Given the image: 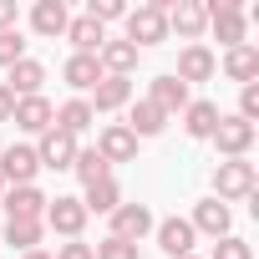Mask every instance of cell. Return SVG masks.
Here are the masks:
<instances>
[{"mask_svg": "<svg viewBox=\"0 0 259 259\" xmlns=\"http://www.w3.org/2000/svg\"><path fill=\"white\" fill-rule=\"evenodd\" d=\"M168 6H173V0H148V6L127 11V16H122V26H127V36H122V41H133L138 51L163 46V41H168Z\"/></svg>", "mask_w": 259, "mask_h": 259, "instance_id": "cell-1", "label": "cell"}, {"mask_svg": "<svg viewBox=\"0 0 259 259\" xmlns=\"http://www.w3.org/2000/svg\"><path fill=\"white\" fill-rule=\"evenodd\" d=\"M259 188V168L249 158H224L213 168V198L219 203H239V198H254Z\"/></svg>", "mask_w": 259, "mask_h": 259, "instance_id": "cell-2", "label": "cell"}, {"mask_svg": "<svg viewBox=\"0 0 259 259\" xmlns=\"http://www.w3.org/2000/svg\"><path fill=\"white\" fill-rule=\"evenodd\" d=\"M87 208H81V198H71V193H56L51 203H46V213H41V224L51 229V234H61V239H81V229H87Z\"/></svg>", "mask_w": 259, "mask_h": 259, "instance_id": "cell-3", "label": "cell"}, {"mask_svg": "<svg viewBox=\"0 0 259 259\" xmlns=\"http://www.w3.org/2000/svg\"><path fill=\"white\" fill-rule=\"evenodd\" d=\"M203 16H208L213 36L224 41V51L249 41V26H244V6H239V0H213V6H203Z\"/></svg>", "mask_w": 259, "mask_h": 259, "instance_id": "cell-4", "label": "cell"}, {"mask_svg": "<svg viewBox=\"0 0 259 259\" xmlns=\"http://www.w3.org/2000/svg\"><path fill=\"white\" fill-rule=\"evenodd\" d=\"M107 219H112V239H127V244H143L153 234V224H158L148 203H117Z\"/></svg>", "mask_w": 259, "mask_h": 259, "instance_id": "cell-5", "label": "cell"}, {"mask_svg": "<svg viewBox=\"0 0 259 259\" xmlns=\"http://www.w3.org/2000/svg\"><path fill=\"white\" fill-rule=\"evenodd\" d=\"M36 173H41V163H36L31 143H11L0 153V183L6 188H26V183H36Z\"/></svg>", "mask_w": 259, "mask_h": 259, "instance_id": "cell-6", "label": "cell"}, {"mask_svg": "<svg viewBox=\"0 0 259 259\" xmlns=\"http://www.w3.org/2000/svg\"><path fill=\"white\" fill-rule=\"evenodd\" d=\"M36 163L51 168V173H71V163H76V138L61 133V127H46L41 143H36Z\"/></svg>", "mask_w": 259, "mask_h": 259, "instance_id": "cell-7", "label": "cell"}, {"mask_svg": "<svg viewBox=\"0 0 259 259\" xmlns=\"http://www.w3.org/2000/svg\"><path fill=\"white\" fill-rule=\"evenodd\" d=\"M208 143L219 148V158H249V148H254V122H244V117H219V127H213Z\"/></svg>", "mask_w": 259, "mask_h": 259, "instance_id": "cell-8", "label": "cell"}, {"mask_svg": "<svg viewBox=\"0 0 259 259\" xmlns=\"http://www.w3.org/2000/svg\"><path fill=\"white\" fill-rule=\"evenodd\" d=\"M153 234H158V249H163L168 259H188V254H193V244H198L193 224H188V219H178V213H173V219H158V224H153Z\"/></svg>", "mask_w": 259, "mask_h": 259, "instance_id": "cell-9", "label": "cell"}, {"mask_svg": "<svg viewBox=\"0 0 259 259\" xmlns=\"http://www.w3.org/2000/svg\"><path fill=\"white\" fill-rule=\"evenodd\" d=\"M208 31V16H203V6H198V0H173V6H168V36H178V41H198Z\"/></svg>", "mask_w": 259, "mask_h": 259, "instance_id": "cell-10", "label": "cell"}, {"mask_svg": "<svg viewBox=\"0 0 259 259\" xmlns=\"http://www.w3.org/2000/svg\"><path fill=\"white\" fill-rule=\"evenodd\" d=\"M213 71H219V56H213L203 41H193V46L178 51V71H173V76H178L183 87H193V81H213Z\"/></svg>", "mask_w": 259, "mask_h": 259, "instance_id": "cell-11", "label": "cell"}, {"mask_svg": "<svg viewBox=\"0 0 259 259\" xmlns=\"http://www.w3.org/2000/svg\"><path fill=\"white\" fill-rule=\"evenodd\" d=\"M97 153L107 158V168L112 163H133L138 158V138L127 133V122H107L102 133H97Z\"/></svg>", "mask_w": 259, "mask_h": 259, "instance_id": "cell-12", "label": "cell"}, {"mask_svg": "<svg viewBox=\"0 0 259 259\" xmlns=\"http://www.w3.org/2000/svg\"><path fill=\"white\" fill-rule=\"evenodd\" d=\"M148 102H153L163 117H178V112L193 102V92H188V87H183V81L168 71V76H153V81H148Z\"/></svg>", "mask_w": 259, "mask_h": 259, "instance_id": "cell-13", "label": "cell"}, {"mask_svg": "<svg viewBox=\"0 0 259 259\" xmlns=\"http://www.w3.org/2000/svg\"><path fill=\"white\" fill-rule=\"evenodd\" d=\"M92 112H122V107H133V76H102L92 87Z\"/></svg>", "mask_w": 259, "mask_h": 259, "instance_id": "cell-14", "label": "cell"}, {"mask_svg": "<svg viewBox=\"0 0 259 259\" xmlns=\"http://www.w3.org/2000/svg\"><path fill=\"white\" fill-rule=\"evenodd\" d=\"M46 203H51V198H46L36 183H26V188H6V193H0V208H6V219H41Z\"/></svg>", "mask_w": 259, "mask_h": 259, "instance_id": "cell-15", "label": "cell"}, {"mask_svg": "<svg viewBox=\"0 0 259 259\" xmlns=\"http://www.w3.org/2000/svg\"><path fill=\"white\" fill-rule=\"evenodd\" d=\"M66 21H71L66 0H36V6H31V31H36V36H46V41L66 36Z\"/></svg>", "mask_w": 259, "mask_h": 259, "instance_id": "cell-16", "label": "cell"}, {"mask_svg": "<svg viewBox=\"0 0 259 259\" xmlns=\"http://www.w3.org/2000/svg\"><path fill=\"white\" fill-rule=\"evenodd\" d=\"M219 102H208V97H198V102H188L183 107V133L193 138V143H208L213 138V127H219Z\"/></svg>", "mask_w": 259, "mask_h": 259, "instance_id": "cell-17", "label": "cell"}, {"mask_svg": "<svg viewBox=\"0 0 259 259\" xmlns=\"http://www.w3.org/2000/svg\"><path fill=\"white\" fill-rule=\"evenodd\" d=\"M11 122L21 127V133H36V138H41L46 127L56 122V107H51L46 97H21V102H16V112H11Z\"/></svg>", "mask_w": 259, "mask_h": 259, "instance_id": "cell-18", "label": "cell"}, {"mask_svg": "<svg viewBox=\"0 0 259 259\" xmlns=\"http://www.w3.org/2000/svg\"><path fill=\"white\" fill-rule=\"evenodd\" d=\"M41 81H46V66L41 61H31V56H21L11 71H6V92L21 102V97H41Z\"/></svg>", "mask_w": 259, "mask_h": 259, "instance_id": "cell-19", "label": "cell"}, {"mask_svg": "<svg viewBox=\"0 0 259 259\" xmlns=\"http://www.w3.org/2000/svg\"><path fill=\"white\" fill-rule=\"evenodd\" d=\"M193 234H208V239H224L229 234V224H234V213H229V203H219V198H203V203H193Z\"/></svg>", "mask_w": 259, "mask_h": 259, "instance_id": "cell-20", "label": "cell"}, {"mask_svg": "<svg viewBox=\"0 0 259 259\" xmlns=\"http://www.w3.org/2000/svg\"><path fill=\"white\" fill-rule=\"evenodd\" d=\"M224 76H229V81H239V87H249V81L259 76V46H254V41L229 46V51H224Z\"/></svg>", "mask_w": 259, "mask_h": 259, "instance_id": "cell-21", "label": "cell"}, {"mask_svg": "<svg viewBox=\"0 0 259 259\" xmlns=\"http://www.w3.org/2000/svg\"><path fill=\"white\" fill-rule=\"evenodd\" d=\"M102 76H107V71H102V61H97V56H81V51H71V56H66V66H61V81H66L71 92H92Z\"/></svg>", "mask_w": 259, "mask_h": 259, "instance_id": "cell-22", "label": "cell"}, {"mask_svg": "<svg viewBox=\"0 0 259 259\" xmlns=\"http://www.w3.org/2000/svg\"><path fill=\"white\" fill-rule=\"evenodd\" d=\"M138 46L133 41H102V51H97V61H102V71L107 76H133L138 71Z\"/></svg>", "mask_w": 259, "mask_h": 259, "instance_id": "cell-23", "label": "cell"}, {"mask_svg": "<svg viewBox=\"0 0 259 259\" xmlns=\"http://www.w3.org/2000/svg\"><path fill=\"white\" fill-rule=\"evenodd\" d=\"M66 41H71L81 56H97L102 41H107V26H97L92 16H71V21H66Z\"/></svg>", "mask_w": 259, "mask_h": 259, "instance_id": "cell-24", "label": "cell"}, {"mask_svg": "<svg viewBox=\"0 0 259 259\" xmlns=\"http://www.w3.org/2000/svg\"><path fill=\"white\" fill-rule=\"evenodd\" d=\"M41 234H46L41 219H6V229H0V239H6L11 249H21V254L41 249Z\"/></svg>", "mask_w": 259, "mask_h": 259, "instance_id": "cell-25", "label": "cell"}, {"mask_svg": "<svg viewBox=\"0 0 259 259\" xmlns=\"http://www.w3.org/2000/svg\"><path fill=\"white\" fill-rule=\"evenodd\" d=\"M92 122H97V112L87 107V97H71V102H61V107H56V122H51V127H61V133L81 138Z\"/></svg>", "mask_w": 259, "mask_h": 259, "instance_id": "cell-26", "label": "cell"}, {"mask_svg": "<svg viewBox=\"0 0 259 259\" xmlns=\"http://www.w3.org/2000/svg\"><path fill=\"white\" fill-rule=\"evenodd\" d=\"M163 127H168V117H163V112H158V107H153L148 97H143V102H133V117H127V133H133L138 143H143V138H158Z\"/></svg>", "mask_w": 259, "mask_h": 259, "instance_id": "cell-27", "label": "cell"}, {"mask_svg": "<svg viewBox=\"0 0 259 259\" xmlns=\"http://www.w3.org/2000/svg\"><path fill=\"white\" fill-rule=\"evenodd\" d=\"M122 203V188L112 183V178H102V183H87V193H81V208L87 213H112Z\"/></svg>", "mask_w": 259, "mask_h": 259, "instance_id": "cell-28", "label": "cell"}, {"mask_svg": "<svg viewBox=\"0 0 259 259\" xmlns=\"http://www.w3.org/2000/svg\"><path fill=\"white\" fill-rule=\"evenodd\" d=\"M71 173L81 178V188H87V183H102V178H112V168H107V158H102L97 148H76V163H71Z\"/></svg>", "mask_w": 259, "mask_h": 259, "instance_id": "cell-29", "label": "cell"}, {"mask_svg": "<svg viewBox=\"0 0 259 259\" xmlns=\"http://www.w3.org/2000/svg\"><path fill=\"white\" fill-rule=\"evenodd\" d=\"M92 254H97V259H143V249H138V244H127V239H112V234H107L102 244H92Z\"/></svg>", "mask_w": 259, "mask_h": 259, "instance_id": "cell-30", "label": "cell"}, {"mask_svg": "<svg viewBox=\"0 0 259 259\" xmlns=\"http://www.w3.org/2000/svg\"><path fill=\"white\" fill-rule=\"evenodd\" d=\"M208 259H254V249H249V239L224 234V239H213V254H208Z\"/></svg>", "mask_w": 259, "mask_h": 259, "instance_id": "cell-31", "label": "cell"}, {"mask_svg": "<svg viewBox=\"0 0 259 259\" xmlns=\"http://www.w3.org/2000/svg\"><path fill=\"white\" fill-rule=\"evenodd\" d=\"M21 56H26V36L21 31H0V71H11Z\"/></svg>", "mask_w": 259, "mask_h": 259, "instance_id": "cell-32", "label": "cell"}, {"mask_svg": "<svg viewBox=\"0 0 259 259\" xmlns=\"http://www.w3.org/2000/svg\"><path fill=\"white\" fill-rule=\"evenodd\" d=\"M87 16H92L97 26H107V21H122L127 6H122V0H87Z\"/></svg>", "mask_w": 259, "mask_h": 259, "instance_id": "cell-33", "label": "cell"}, {"mask_svg": "<svg viewBox=\"0 0 259 259\" xmlns=\"http://www.w3.org/2000/svg\"><path fill=\"white\" fill-rule=\"evenodd\" d=\"M234 117H244V122H254V117H259V81L239 87V112H234Z\"/></svg>", "mask_w": 259, "mask_h": 259, "instance_id": "cell-34", "label": "cell"}, {"mask_svg": "<svg viewBox=\"0 0 259 259\" xmlns=\"http://www.w3.org/2000/svg\"><path fill=\"white\" fill-rule=\"evenodd\" d=\"M51 259H97V254H92V244H81V239H66V244H61Z\"/></svg>", "mask_w": 259, "mask_h": 259, "instance_id": "cell-35", "label": "cell"}, {"mask_svg": "<svg viewBox=\"0 0 259 259\" xmlns=\"http://www.w3.org/2000/svg\"><path fill=\"white\" fill-rule=\"evenodd\" d=\"M0 31H16V0H0Z\"/></svg>", "mask_w": 259, "mask_h": 259, "instance_id": "cell-36", "label": "cell"}, {"mask_svg": "<svg viewBox=\"0 0 259 259\" xmlns=\"http://www.w3.org/2000/svg\"><path fill=\"white\" fill-rule=\"evenodd\" d=\"M11 112H16V97L6 92V81H0V122H11Z\"/></svg>", "mask_w": 259, "mask_h": 259, "instance_id": "cell-37", "label": "cell"}, {"mask_svg": "<svg viewBox=\"0 0 259 259\" xmlns=\"http://www.w3.org/2000/svg\"><path fill=\"white\" fill-rule=\"evenodd\" d=\"M21 259H51V254H46V249H31V254H21Z\"/></svg>", "mask_w": 259, "mask_h": 259, "instance_id": "cell-38", "label": "cell"}, {"mask_svg": "<svg viewBox=\"0 0 259 259\" xmlns=\"http://www.w3.org/2000/svg\"><path fill=\"white\" fill-rule=\"evenodd\" d=\"M0 193H6V183H0Z\"/></svg>", "mask_w": 259, "mask_h": 259, "instance_id": "cell-39", "label": "cell"}, {"mask_svg": "<svg viewBox=\"0 0 259 259\" xmlns=\"http://www.w3.org/2000/svg\"><path fill=\"white\" fill-rule=\"evenodd\" d=\"M188 259H198V254H188Z\"/></svg>", "mask_w": 259, "mask_h": 259, "instance_id": "cell-40", "label": "cell"}]
</instances>
